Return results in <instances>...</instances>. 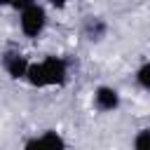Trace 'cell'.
<instances>
[{"instance_id": "6da1fadb", "label": "cell", "mask_w": 150, "mask_h": 150, "mask_svg": "<svg viewBox=\"0 0 150 150\" xmlns=\"http://www.w3.org/2000/svg\"><path fill=\"white\" fill-rule=\"evenodd\" d=\"M68 80V63L61 56H45L42 61H30L26 82L38 89L47 87H61Z\"/></svg>"}, {"instance_id": "7a4b0ae2", "label": "cell", "mask_w": 150, "mask_h": 150, "mask_svg": "<svg viewBox=\"0 0 150 150\" xmlns=\"http://www.w3.org/2000/svg\"><path fill=\"white\" fill-rule=\"evenodd\" d=\"M19 28L26 38H40L47 28V9L42 5H30L19 12Z\"/></svg>"}, {"instance_id": "3957f363", "label": "cell", "mask_w": 150, "mask_h": 150, "mask_svg": "<svg viewBox=\"0 0 150 150\" xmlns=\"http://www.w3.org/2000/svg\"><path fill=\"white\" fill-rule=\"evenodd\" d=\"M94 108L101 110V112H112L120 108V91L115 87H108V84H101L94 89Z\"/></svg>"}, {"instance_id": "277c9868", "label": "cell", "mask_w": 150, "mask_h": 150, "mask_svg": "<svg viewBox=\"0 0 150 150\" xmlns=\"http://www.w3.org/2000/svg\"><path fill=\"white\" fill-rule=\"evenodd\" d=\"M28 66H30V61L21 54V52H7L5 56H2V68H5V73L9 75V77H14V80H26V73H28Z\"/></svg>"}, {"instance_id": "5b68a950", "label": "cell", "mask_w": 150, "mask_h": 150, "mask_svg": "<svg viewBox=\"0 0 150 150\" xmlns=\"http://www.w3.org/2000/svg\"><path fill=\"white\" fill-rule=\"evenodd\" d=\"M40 141L45 143L47 150H66V138L54 129H47L45 134H40Z\"/></svg>"}, {"instance_id": "8992f818", "label": "cell", "mask_w": 150, "mask_h": 150, "mask_svg": "<svg viewBox=\"0 0 150 150\" xmlns=\"http://www.w3.org/2000/svg\"><path fill=\"white\" fill-rule=\"evenodd\" d=\"M136 84L141 89L150 91V61H145V63L138 66V70H136Z\"/></svg>"}, {"instance_id": "52a82bcc", "label": "cell", "mask_w": 150, "mask_h": 150, "mask_svg": "<svg viewBox=\"0 0 150 150\" xmlns=\"http://www.w3.org/2000/svg\"><path fill=\"white\" fill-rule=\"evenodd\" d=\"M134 150H150V127L136 131V136H134Z\"/></svg>"}, {"instance_id": "ba28073f", "label": "cell", "mask_w": 150, "mask_h": 150, "mask_svg": "<svg viewBox=\"0 0 150 150\" xmlns=\"http://www.w3.org/2000/svg\"><path fill=\"white\" fill-rule=\"evenodd\" d=\"M23 150H47V148H45V143L40 141V136H35V138H30V141H26V145H23Z\"/></svg>"}, {"instance_id": "9c48e42d", "label": "cell", "mask_w": 150, "mask_h": 150, "mask_svg": "<svg viewBox=\"0 0 150 150\" xmlns=\"http://www.w3.org/2000/svg\"><path fill=\"white\" fill-rule=\"evenodd\" d=\"M38 0H12V5L9 7H14L16 12H21V9H26V7H30V5H35Z\"/></svg>"}, {"instance_id": "30bf717a", "label": "cell", "mask_w": 150, "mask_h": 150, "mask_svg": "<svg viewBox=\"0 0 150 150\" xmlns=\"http://www.w3.org/2000/svg\"><path fill=\"white\" fill-rule=\"evenodd\" d=\"M52 7H56V9H63L66 5H68V0H47Z\"/></svg>"}, {"instance_id": "8fae6325", "label": "cell", "mask_w": 150, "mask_h": 150, "mask_svg": "<svg viewBox=\"0 0 150 150\" xmlns=\"http://www.w3.org/2000/svg\"><path fill=\"white\" fill-rule=\"evenodd\" d=\"M12 5V0H0V7H9Z\"/></svg>"}]
</instances>
